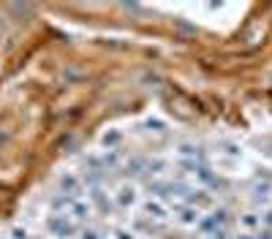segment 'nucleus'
Masks as SVG:
<instances>
[{
  "label": "nucleus",
  "instance_id": "nucleus-1",
  "mask_svg": "<svg viewBox=\"0 0 272 239\" xmlns=\"http://www.w3.org/2000/svg\"><path fill=\"white\" fill-rule=\"evenodd\" d=\"M47 231L52 236H57V239H71L79 228H76V223H73L65 212H52L47 217Z\"/></svg>",
  "mask_w": 272,
  "mask_h": 239
},
{
  "label": "nucleus",
  "instance_id": "nucleus-2",
  "mask_svg": "<svg viewBox=\"0 0 272 239\" xmlns=\"http://www.w3.org/2000/svg\"><path fill=\"white\" fill-rule=\"evenodd\" d=\"M65 212H68V217H71L73 223H85L87 217L93 215V204H90L87 199H71Z\"/></svg>",
  "mask_w": 272,
  "mask_h": 239
},
{
  "label": "nucleus",
  "instance_id": "nucleus-3",
  "mask_svg": "<svg viewBox=\"0 0 272 239\" xmlns=\"http://www.w3.org/2000/svg\"><path fill=\"white\" fill-rule=\"evenodd\" d=\"M139 201V190H136V185H131V182H126V185H120L114 190V204L120 207V209H131Z\"/></svg>",
  "mask_w": 272,
  "mask_h": 239
},
{
  "label": "nucleus",
  "instance_id": "nucleus-4",
  "mask_svg": "<svg viewBox=\"0 0 272 239\" xmlns=\"http://www.w3.org/2000/svg\"><path fill=\"white\" fill-rule=\"evenodd\" d=\"M188 207H193V209H210L212 207V193L210 190H204V187H190V193H188Z\"/></svg>",
  "mask_w": 272,
  "mask_h": 239
},
{
  "label": "nucleus",
  "instance_id": "nucleus-5",
  "mask_svg": "<svg viewBox=\"0 0 272 239\" xmlns=\"http://www.w3.org/2000/svg\"><path fill=\"white\" fill-rule=\"evenodd\" d=\"M169 215H172L169 212V204H164L161 199H150L144 204V217L147 220H166Z\"/></svg>",
  "mask_w": 272,
  "mask_h": 239
},
{
  "label": "nucleus",
  "instance_id": "nucleus-6",
  "mask_svg": "<svg viewBox=\"0 0 272 239\" xmlns=\"http://www.w3.org/2000/svg\"><path fill=\"white\" fill-rule=\"evenodd\" d=\"M174 217H177V223L180 226H185V228H196V223L202 220V212L199 209H193V207H188V204H182L177 212H174Z\"/></svg>",
  "mask_w": 272,
  "mask_h": 239
},
{
  "label": "nucleus",
  "instance_id": "nucleus-7",
  "mask_svg": "<svg viewBox=\"0 0 272 239\" xmlns=\"http://www.w3.org/2000/svg\"><path fill=\"white\" fill-rule=\"evenodd\" d=\"M240 228H242V234H256V231L261 228V215L259 212L240 215Z\"/></svg>",
  "mask_w": 272,
  "mask_h": 239
},
{
  "label": "nucleus",
  "instance_id": "nucleus-8",
  "mask_svg": "<svg viewBox=\"0 0 272 239\" xmlns=\"http://www.w3.org/2000/svg\"><path fill=\"white\" fill-rule=\"evenodd\" d=\"M101 141H104L106 150H117V147H120V141H123V133H120V130H106Z\"/></svg>",
  "mask_w": 272,
  "mask_h": 239
},
{
  "label": "nucleus",
  "instance_id": "nucleus-9",
  "mask_svg": "<svg viewBox=\"0 0 272 239\" xmlns=\"http://www.w3.org/2000/svg\"><path fill=\"white\" fill-rule=\"evenodd\" d=\"M126 169H128V174H147V163L142 161V158H131V161H126Z\"/></svg>",
  "mask_w": 272,
  "mask_h": 239
},
{
  "label": "nucleus",
  "instance_id": "nucleus-10",
  "mask_svg": "<svg viewBox=\"0 0 272 239\" xmlns=\"http://www.w3.org/2000/svg\"><path fill=\"white\" fill-rule=\"evenodd\" d=\"M164 171H166V161H161V158L147 163V174H152V177H161Z\"/></svg>",
  "mask_w": 272,
  "mask_h": 239
},
{
  "label": "nucleus",
  "instance_id": "nucleus-11",
  "mask_svg": "<svg viewBox=\"0 0 272 239\" xmlns=\"http://www.w3.org/2000/svg\"><path fill=\"white\" fill-rule=\"evenodd\" d=\"M144 125H147V130H152V133H164V130H166V122L158 120V117H150Z\"/></svg>",
  "mask_w": 272,
  "mask_h": 239
},
{
  "label": "nucleus",
  "instance_id": "nucleus-12",
  "mask_svg": "<svg viewBox=\"0 0 272 239\" xmlns=\"http://www.w3.org/2000/svg\"><path fill=\"white\" fill-rule=\"evenodd\" d=\"M112 239H139V234H136L134 228H117Z\"/></svg>",
  "mask_w": 272,
  "mask_h": 239
},
{
  "label": "nucleus",
  "instance_id": "nucleus-13",
  "mask_svg": "<svg viewBox=\"0 0 272 239\" xmlns=\"http://www.w3.org/2000/svg\"><path fill=\"white\" fill-rule=\"evenodd\" d=\"M79 239H104V236H101L95 228H85L82 234H79Z\"/></svg>",
  "mask_w": 272,
  "mask_h": 239
},
{
  "label": "nucleus",
  "instance_id": "nucleus-14",
  "mask_svg": "<svg viewBox=\"0 0 272 239\" xmlns=\"http://www.w3.org/2000/svg\"><path fill=\"white\" fill-rule=\"evenodd\" d=\"M261 226L272 231V209H267V212H261Z\"/></svg>",
  "mask_w": 272,
  "mask_h": 239
},
{
  "label": "nucleus",
  "instance_id": "nucleus-15",
  "mask_svg": "<svg viewBox=\"0 0 272 239\" xmlns=\"http://www.w3.org/2000/svg\"><path fill=\"white\" fill-rule=\"evenodd\" d=\"M237 239H253V234H240Z\"/></svg>",
  "mask_w": 272,
  "mask_h": 239
}]
</instances>
